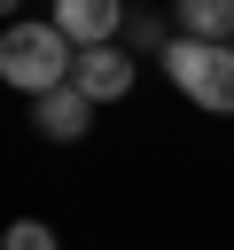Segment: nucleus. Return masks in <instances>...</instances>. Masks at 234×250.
Instances as JSON below:
<instances>
[{"mask_svg":"<svg viewBox=\"0 0 234 250\" xmlns=\"http://www.w3.org/2000/svg\"><path fill=\"white\" fill-rule=\"evenodd\" d=\"M16 8H23V0H0V16H16Z\"/></svg>","mask_w":234,"mask_h":250,"instance_id":"1a4fd4ad","label":"nucleus"},{"mask_svg":"<svg viewBox=\"0 0 234 250\" xmlns=\"http://www.w3.org/2000/svg\"><path fill=\"white\" fill-rule=\"evenodd\" d=\"M70 86H78L86 102H125V94H133V55H125L117 39H109V47H78Z\"/></svg>","mask_w":234,"mask_h":250,"instance_id":"7ed1b4c3","label":"nucleus"},{"mask_svg":"<svg viewBox=\"0 0 234 250\" xmlns=\"http://www.w3.org/2000/svg\"><path fill=\"white\" fill-rule=\"evenodd\" d=\"M156 62L195 109H218V117L234 109V39H172Z\"/></svg>","mask_w":234,"mask_h":250,"instance_id":"f03ea898","label":"nucleus"},{"mask_svg":"<svg viewBox=\"0 0 234 250\" xmlns=\"http://www.w3.org/2000/svg\"><path fill=\"white\" fill-rule=\"evenodd\" d=\"M0 250H62V242H55V234H47V227H39V219H16V227H8V242H0Z\"/></svg>","mask_w":234,"mask_h":250,"instance_id":"0eeeda50","label":"nucleus"},{"mask_svg":"<svg viewBox=\"0 0 234 250\" xmlns=\"http://www.w3.org/2000/svg\"><path fill=\"white\" fill-rule=\"evenodd\" d=\"M125 31H133V47H172V31H164V16H125Z\"/></svg>","mask_w":234,"mask_h":250,"instance_id":"6e6552de","label":"nucleus"},{"mask_svg":"<svg viewBox=\"0 0 234 250\" xmlns=\"http://www.w3.org/2000/svg\"><path fill=\"white\" fill-rule=\"evenodd\" d=\"M70 47H109L117 39V23H125V0H55V16H47Z\"/></svg>","mask_w":234,"mask_h":250,"instance_id":"20e7f679","label":"nucleus"},{"mask_svg":"<svg viewBox=\"0 0 234 250\" xmlns=\"http://www.w3.org/2000/svg\"><path fill=\"white\" fill-rule=\"evenodd\" d=\"M31 125H39L47 141H86V133H94V102H86L78 86H55V94L31 102Z\"/></svg>","mask_w":234,"mask_h":250,"instance_id":"39448f33","label":"nucleus"},{"mask_svg":"<svg viewBox=\"0 0 234 250\" xmlns=\"http://www.w3.org/2000/svg\"><path fill=\"white\" fill-rule=\"evenodd\" d=\"M70 62H78V47L55 31V23H8L0 31V86H16V94H55V86H70Z\"/></svg>","mask_w":234,"mask_h":250,"instance_id":"f257e3e1","label":"nucleus"},{"mask_svg":"<svg viewBox=\"0 0 234 250\" xmlns=\"http://www.w3.org/2000/svg\"><path fill=\"white\" fill-rule=\"evenodd\" d=\"M179 39H234V0H172Z\"/></svg>","mask_w":234,"mask_h":250,"instance_id":"423d86ee","label":"nucleus"}]
</instances>
